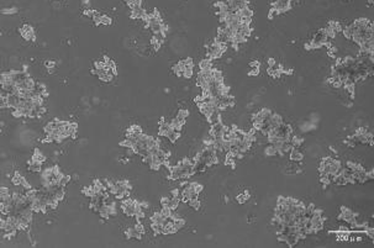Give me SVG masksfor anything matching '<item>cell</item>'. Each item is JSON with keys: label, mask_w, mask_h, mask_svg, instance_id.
<instances>
[{"label": "cell", "mask_w": 374, "mask_h": 248, "mask_svg": "<svg viewBox=\"0 0 374 248\" xmlns=\"http://www.w3.org/2000/svg\"><path fill=\"white\" fill-rule=\"evenodd\" d=\"M161 167H162V165L158 164V163H154V162H152L150 164V168L152 169V171H154V172H158L159 169H161Z\"/></svg>", "instance_id": "obj_24"}, {"label": "cell", "mask_w": 374, "mask_h": 248, "mask_svg": "<svg viewBox=\"0 0 374 248\" xmlns=\"http://www.w3.org/2000/svg\"><path fill=\"white\" fill-rule=\"evenodd\" d=\"M173 225H174V227L177 228V231H178V230H180V228H183L184 226H185V221H184L183 219L178 217V219L173 220Z\"/></svg>", "instance_id": "obj_12"}, {"label": "cell", "mask_w": 374, "mask_h": 248, "mask_svg": "<svg viewBox=\"0 0 374 248\" xmlns=\"http://www.w3.org/2000/svg\"><path fill=\"white\" fill-rule=\"evenodd\" d=\"M331 85L334 86L335 89H340V88H342V86H343V83L341 82V80L338 79V78H336V79L331 83Z\"/></svg>", "instance_id": "obj_19"}, {"label": "cell", "mask_w": 374, "mask_h": 248, "mask_svg": "<svg viewBox=\"0 0 374 248\" xmlns=\"http://www.w3.org/2000/svg\"><path fill=\"white\" fill-rule=\"evenodd\" d=\"M303 158H304V156L298 148H292V151H290V159H292L293 162H301Z\"/></svg>", "instance_id": "obj_2"}, {"label": "cell", "mask_w": 374, "mask_h": 248, "mask_svg": "<svg viewBox=\"0 0 374 248\" xmlns=\"http://www.w3.org/2000/svg\"><path fill=\"white\" fill-rule=\"evenodd\" d=\"M275 15H279V12L277 11L274 8H272L270 10H269V14H268V19H269V20H272V19H273V17H274Z\"/></svg>", "instance_id": "obj_25"}, {"label": "cell", "mask_w": 374, "mask_h": 248, "mask_svg": "<svg viewBox=\"0 0 374 248\" xmlns=\"http://www.w3.org/2000/svg\"><path fill=\"white\" fill-rule=\"evenodd\" d=\"M135 228H136L140 233H142V235L145 233V228H143V226H142V223H141V222H137V225L135 226Z\"/></svg>", "instance_id": "obj_28"}, {"label": "cell", "mask_w": 374, "mask_h": 248, "mask_svg": "<svg viewBox=\"0 0 374 248\" xmlns=\"http://www.w3.org/2000/svg\"><path fill=\"white\" fill-rule=\"evenodd\" d=\"M165 137H167V138H168L170 142H172V143H174V142L178 140V137H179V132H178V131H174L173 128H172L170 131H168V134L165 135Z\"/></svg>", "instance_id": "obj_11"}, {"label": "cell", "mask_w": 374, "mask_h": 248, "mask_svg": "<svg viewBox=\"0 0 374 248\" xmlns=\"http://www.w3.org/2000/svg\"><path fill=\"white\" fill-rule=\"evenodd\" d=\"M172 69H173V73L177 77H183V72H184V69H185V66H184L183 61H180V62H178L177 64H174Z\"/></svg>", "instance_id": "obj_3"}, {"label": "cell", "mask_w": 374, "mask_h": 248, "mask_svg": "<svg viewBox=\"0 0 374 248\" xmlns=\"http://www.w3.org/2000/svg\"><path fill=\"white\" fill-rule=\"evenodd\" d=\"M364 233H366V235L369 238H371V240H373V238H374V228L373 227H367L366 231H364Z\"/></svg>", "instance_id": "obj_21"}, {"label": "cell", "mask_w": 374, "mask_h": 248, "mask_svg": "<svg viewBox=\"0 0 374 248\" xmlns=\"http://www.w3.org/2000/svg\"><path fill=\"white\" fill-rule=\"evenodd\" d=\"M21 36L24 37L25 40H35V32L34 30H32V27L29 26V25H25V26H22V29H21Z\"/></svg>", "instance_id": "obj_1"}, {"label": "cell", "mask_w": 374, "mask_h": 248, "mask_svg": "<svg viewBox=\"0 0 374 248\" xmlns=\"http://www.w3.org/2000/svg\"><path fill=\"white\" fill-rule=\"evenodd\" d=\"M367 178H368V179H373V178H374V172H373V169H371L369 172H367Z\"/></svg>", "instance_id": "obj_32"}, {"label": "cell", "mask_w": 374, "mask_h": 248, "mask_svg": "<svg viewBox=\"0 0 374 248\" xmlns=\"http://www.w3.org/2000/svg\"><path fill=\"white\" fill-rule=\"evenodd\" d=\"M243 194L246 195V197H247V199H249V196H251V194H249V191H248V190H246V191L243 193Z\"/></svg>", "instance_id": "obj_35"}, {"label": "cell", "mask_w": 374, "mask_h": 248, "mask_svg": "<svg viewBox=\"0 0 374 248\" xmlns=\"http://www.w3.org/2000/svg\"><path fill=\"white\" fill-rule=\"evenodd\" d=\"M188 204L194 210H199L200 209V201L198 200V197H196V199H190V200L188 201Z\"/></svg>", "instance_id": "obj_13"}, {"label": "cell", "mask_w": 374, "mask_h": 248, "mask_svg": "<svg viewBox=\"0 0 374 248\" xmlns=\"http://www.w3.org/2000/svg\"><path fill=\"white\" fill-rule=\"evenodd\" d=\"M183 63H184V66H185V68H193V67H194V62H193V59H191V58H187V59H184Z\"/></svg>", "instance_id": "obj_22"}, {"label": "cell", "mask_w": 374, "mask_h": 248, "mask_svg": "<svg viewBox=\"0 0 374 248\" xmlns=\"http://www.w3.org/2000/svg\"><path fill=\"white\" fill-rule=\"evenodd\" d=\"M8 108V96L0 95V109Z\"/></svg>", "instance_id": "obj_17"}, {"label": "cell", "mask_w": 374, "mask_h": 248, "mask_svg": "<svg viewBox=\"0 0 374 248\" xmlns=\"http://www.w3.org/2000/svg\"><path fill=\"white\" fill-rule=\"evenodd\" d=\"M259 66H261V63H259V61H257V59L249 63V67L251 68H259Z\"/></svg>", "instance_id": "obj_29"}, {"label": "cell", "mask_w": 374, "mask_h": 248, "mask_svg": "<svg viewBox=\"0 0 374 248\" xmlns=\"http://www.w3.org/2000/svg\"><path fill=\"white\" fill-rule=\"evenodd\" d=\"M199 68H200V71H206V69H212V64H211V59L210 58H205V59H202V61L200 62L199 64Z\"/></svg>", "instance_id": "obj_7"}, {"label": "cell", "mask_w": 374, "mask_h": 248, "mask_svg": "<svg viewBox=\"0 0 374 248\" xmlns=\"http://www.w3.org/2000/svg\"><path fill=\"white\" fill-rule=\"evenodd\" d=\"M165 219L164 216H162V214L159 211H156V212L151 216V222H156V223H159V225H163L165 222Z\"/></svg>", "instance_id": "obj_4"}, {"label": "cell", "mask_w": 374, "mask_h": 248, "mask_svg": "<svg viewBox=\"0 0 374 248\" xmlns=\"http://www.w3.org/2000/svg\"><path fill=\"white\" fill-rule=\"evenodd\" d=\"M100 24L110 25V24H111V20H110V17H108V16H103V15H101V21H100Z\"/></svg>", "instance_id": "obj_26"}, {"label": "cell", "mask_w": 374, "mask_h": 248, "mask_svg": "<svg viewBox=\"0 0 374 248\" xmlns=\"http://www.w3.org/2000/svg\"><path fill=\"white\" fill-rule=\"evenodd\" d=\"M324 169H325V163L324 162H321L320 164H318V172H324Z\"/></svg>", "instance_id": "obj_34"}, {"label": "cell", "mask_w": 374, "mask_h": 248, "mask_svg": "<svg viewBox=\"0 0 374 248\" xmlns=\"http://www.w3.org/2000/svg\"><path fill=\"white\" fill-rule=\"evenodd\" d=\"M169 200H170V196L169 197H167V196L162 197V199H161V206H162V208H163V206H168Z\"/></svg>", "instance_id": "obj_27"}, {"label": "cell", "mask_w": 374, "mask_h": 248, "mask_svg": "<svg viewBox=\"0 0 374 248\" xmlns=\"http://www.w3.org/2000/svg\"><path fill=\"white\" fill-rule=\"evenodd\" d=\"M277 205H285V197L284 196H278V199H277Z\"/></svg>", "instance_id": "obj_31"}, {"label": "cell", "mask_w": 374, "mask_h": 248, "mask_svg": "<svg viewBox=\"0 0 374 248\" xmlns=\"http://www.w3.org/2000/svg\"><path fill=\"white\" fill-rule=\"evenodd\" d=\"M342 34H343V36H344V37L346 38H347V40H351V38H352V30H351V27L349 26H346V27H343V29H342Z\"/></svg>", "instance_id": "obj_15"}, {"label": "cell", "mask_w": 374, "mask_h": 248, "mask_svg": "<svg viewBox=\"0 0 374 248\" xmlns=\"http://www.w3.org/2000/svg\"><path fill=\"white\" fill-rule=\"evenodd\" d=\"M237 15L239 17H252L253 16V11L251 10V9H248V6H246V8H243V9H239V10H237Z\"/></svg>", "instance_id": "obj_6"}, {"label": "cell", "mask_w": 374, "mask_h": 248, "mask_svg": "<svg viewBox=\"0 0 374 248\" xmlns=\"http://www.w3.org/2000/svg\"><path fill=\"white\" fill-rule=\"evenodd\" d=\"M188 116H189V111H188V110H185V109H180V110L178 111L177 117H175V119H177V120H179V121H182V122H185V119H187Z\"/></svg>", "instance_id": "obj_9"}, {"label": "cell", "mask_w": 374, "mask_h": 248, "mask_svg": "<svg viewBox=\"0 0 374 248\" xmlns=\"http://www.w3.org/2000/svg\"><path fill=\"white\" fill-rule=\"evenodd\" d=\"M258 73H259V69H258V68H252V71H249V72H248V75H249V77H252V75H258Z\"/></svg>", "instance_id": "obj_30"}, {"label": "cell", "mask_w": 374, "mask_h": 248, "mask_svg": "<svg viewBox=\"0 0 374 248\" xmlns=\"http://www.w3.org/2000/svg\"><path fill=\"white\" fill-rule=\"evenodd\" d=\"M189 186H191L194 191L198 193V194H200V193L202 191V189H204V186H202L201 184H199V183H195V182H193V183H189Z\"/></svg>", "instance_id": "obj_14"}, {"label": "cell", "mask_w": 374, "mask_h": 248, "mask_svg": "<svg viewBox=\"0 0 374 248\" xmlns=\"http://www.w3.org/2000/svg\"><path fill=\"white\" fill-rule=\"evenodd\" d=\"M183 77L187 78V79L191 78L193 77V68H185V69H184V72H183Z\"/></svg>", "instance_id": "obj_20"}, {"label": "cell", "mask_w": 374, "mask_h": 248, "mask_svg": "<svg viewBox=\"0 0 374 248\" xmlns=\"http://www.w3.org/2000/svg\"><path fill=\"white\" fill-rule=\"evenodd\" d=\"M275 63H277V62H275V59H274V58H269V59H268V67H273Z\"/></svg>", "instance_id": "obj_33"}, {"label": "cell", "mask_w": 374, "mask_h": 248, "mask_svg": "<svg viewBox=\"0 0 374 248\" xmlns=\"http://www.w3.org/2000/svg\"><path fill=\"white\" fill-rule=\"evenodd\" d=\"M207 121H209L210 125H214V123L219 122L220 121V111L219 110H214V111L210 114V116L207 117Z\"/></svg>", "instance_id": "obj_5"}, {"label": "cell", "mask_w": 374, "mask_h": 248, "mask_svg": "<svg viewBox=\"0 0 374 248\" xmlns=\"http://www.w3.org/2000/svg\"><path fill=\"white\" fill-rule=\"evenodd\" d=\"M357 162H352V160H347V162H346V168H347V169H349V171H354V169H355V167H357Z\"/></svg>", "instance_id": "obj_18"}, {"label": "cell", "mask_w": 374, "mask_h": 248, "mask_svg": "<svg viewBox=\"0 0 374 248\" xmlns=\"http://www.w3.org/2000/svg\"><path fill=\"white\" fill-rule=\"evenodd\" d=\"M337 241H348L349 238V231H336Z\"/></svg>", "instance_id": "obj_8"}, {"label": "cell", "mask_w": 374, "mask_h": 248, "mask_svg": "<svg viewBox=\"0 0 374 248\" xmlns=\"http://www.w3.org/2000/svg\"><path fill=\"white\" fill-rule=\"evenodd\" d=\"M236 200H237V203H239V204H244L248 199L246 197V195H244V194H239V195H237Z\"/></svg>", "instance_id": "obj_23"}, {"label": "cell", "mask_w": 374, "mask_h": 248, "mask_svg": "<svg viewBox=\"0 0 374 248\" xmlns=\"http://www.w3.org/2000/svg\"><path fill=\"white\" fill-rule=\"evenodd\" d=\"M264 154L268 156V157H274V156L278 154V152H277L275 147L273 145H269V146H267L264 148Z\"/></svg>", "instance_id": "obj_10"}, {"label": "cell", "mask_w": 374, "mask_h": 248, "mask_svg": "<svg viewBox=\"0 0 374 248\" xmlns=\"http://www.w3.org/2000/svg\"><path fill=\"white\" fill-rule=\"evenodd\" d=\"M159 212L162 214V216H164L165 219H168L170 216V212H172V209H169L168 206H163V208L161 209Z\"/></svg>", "instance_id": "obj_16"}]
</instances>
